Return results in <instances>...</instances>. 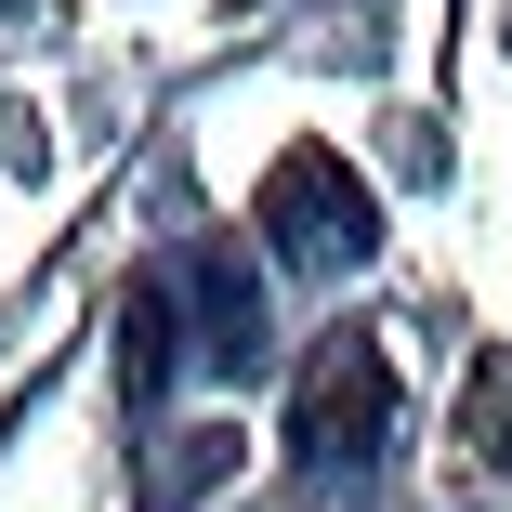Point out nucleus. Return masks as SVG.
<instances>
[{"label":"nucleus","mask_w":512,"mask_h":512,"mask_svg":"<svg viewBox=\"0 0 512 512\" xmlns=\"http://www.w3.org/2000/svg\"><path fill=\"white\" fill-rule=\"evenodd\" d=\"M250 224H263L289 263H368V250H381V197H368L329 145H289V158L250 184Z\"/></svg>","instance_id":"nucleus-1"},{"label":"nucleus","mask_w":512,"mask_h":512,"mask_svg":"<svg viewBox=\"0 0 512 512\" xmlns=\"http://www.w3.org/2000/svg\"><path fill=\"white\" fill-rule=\"evenodd\" d=\"M473 460H512V355L473 368Z\"/></svg>","instance_id":"nucleus-4"},{"label":"nucleus","mask_w":512,"mask_h":512,"mask_svg":"<svg viewBox=\"0 0 512 512\" xmlns=\"http://www.w3.org/2000/svg\"><path fill=\"white\" fill-rule=\"evenodd\" d=\"M381 434H394V368H381V342H368V329H342L316 368H302L289 447H302V460H368Z\"/></svg>","instance_id":"nucleus-2"},{"label":"nucleus","mask_w":512,"mask_h":512,"mask_svg":"<svg viewBox=\"0 0 512 512\" xmlns=\"http://www.w3.org/2000/svg\"><path fill=\"white\" fill-rule=\"evenodd\" d=\"M119 368H132V381L171 368V289H132V316H119Z\"/></svg>","instance_id":"nucleus-3"}]
</instances>
